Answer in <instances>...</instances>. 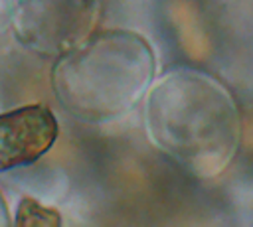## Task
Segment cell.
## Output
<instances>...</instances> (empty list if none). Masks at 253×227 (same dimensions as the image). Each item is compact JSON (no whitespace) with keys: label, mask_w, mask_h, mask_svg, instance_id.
<instances>
[{"label":"cell","mask_w":253,"mask_h":227,"mask_svg":"<svg viewBox=\"0 0 253 227\" xmlns=\"http://www.w3.org/2000/svg\"><path fill=\"white\" fill-rule=\"evenodd\" d=\"M146 126L158 148L200 176L227 166L239 134L233 99L219 83L194 71H176L150 91Z\"/></svg>","instance_id":"1"},{"label":"cell","mask_w":253,"mask_h":227,"mask_svg":"<svg viewBox=\"0 0 253 227\" xmlns=\"http://www.w3.org/2000/svg\"><path fill=\"white\" fill-rule=\"evenodd\" d=\"M89 75V105L95 114L121 116L144 95L154 57L148 43L128 32L103 36L83 57Z\"/></svg>","instance_id":"2"},{"label":"cell","mask_w":253,"mask_h":227,"mask_svg":"<svg viewBox=\"0 0 253 227\" xmlns=\"http://www.w3.org/2000/svg\"><path fill=\"white\" fill-rule=\"evenodd\" d=\"M55 136V116L42 105L0 114V170L36 162L51 148Z\"/></svg>","instance_id":"3"},{"label":"cell","mask_w":253,"mask_h":227,"mask_svg":"<svg viewBox=\"0 0 253 227\" xmlns=\"http://www.w3.org/2000/svg\"><path fill=\"white\" fill-rule=\"evenodd\" d=\"M16 223L18 225H57L59 217L55 211L45 209L32 199H24L20 203Z\"/></svg>","instance_id":"4"}]
</instances>
